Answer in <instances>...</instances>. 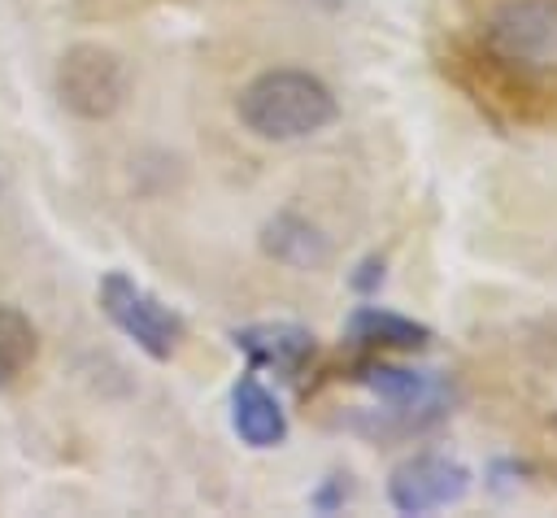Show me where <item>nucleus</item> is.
Instances as JSON below:
<instances>
[{"label":"nucleus","instance_id":"4","mask_svg":"<svg viewBox=\"0 0 557 518\" xmlns=\"http://www.w3.org/2000/svg\"><path fill=\"white\" fill-rule=\"evenodd\" d=\"M352 383H361L366 392H374L400 422V431L409 427H426L435 418L448 414V392L431 370H405V366H387V361H361L352 370Z\"/></svg>","mask_w":557,"mask_h":518},{"label":"nucleus","instance_id":"2","mask_svg":"<svg viewBox=\"0 0 557 518\" xmlns=\"http://www.w3.org/2000/svg\"><path fill=\"white\" fill-rule=\"evenodd\" d=\"M126 87H131V74L113 48L74 44L57 61V100L74 118H87V122L113 118L126 100Z\"/></svg>","mask_w":557,"mask_h":518},{"label":"nucleus","instance_id":"10","mask_svg":"<svg viewBox=\"0 0 557 518\" xmlns=\"http://www.w3.org/2000/svg\"><path fill=\"white\" fill-rule=\"evenodd\" d=\"M344 335L361 348H426L431 344V326L413 322L405 313L379 309V305H361L352 309V318L344 322Z\"/></svg>","mask_w":557,"mask_h":518},{"label":"nucleus","instance_id":"5","mask_svg":"<svg viewBox=\"0 0 557 518\" xmlns=\"http://www.w3.org/2000/svg\"><path fill=\"white\" fill-rule=\"evenodd\" d=\"M470 492V470L440 453H418L400 461L387 479V501L400 514H431L444 505H457Z\"/></svg>","mask_w":557,"mask_h":518},{"label":"nucleus","instance_id":"1","mask_svg":"<svg viewBox=\"0 0 557 518\" xmlns=\"http://www.w3.org/2000/svg\"><path fill=\"white\" fill-rule=\"evenodd\" d=\"M235 113L257 139L287 144V139H305L331 126L339 104L331 87L305 70H265L239 91Z\"/></svg>","mask_w":557,"mask_h":518},{"label":"nucleus","instance_id":"9","mask_svg":"<svg viewBox=\"0 0 557 518\" xmlns=\"http://www.w3.org/2000/svg\"><path fill=\"white\" fill-rule=\"evenodd\" d=\"M231 427L248 448H274L287 435V418L278 400L252 374H239V383L231 387Z\"/></svg>","mask_w":557,"mask_h":518},{"label":"nucleus","instance_id":"3","mask_svg":"<svg viewBox=\"0 0 557 518\" xmlns=\"http://www.w3.org/2000/svg\"><path fill=\"white\" fill-rule=\"evenodd\" d=\"M100 309H104V318H109L122 335H131L152 361H170V357L178 353L183 335H187L183 318H178L170 305H161L148 287H139L131 274H122V270H109V274L100 279Z\"/></svg>","mask_w":557,"mask_h":518},{"label":"nucleus","instance_id":"12","mask_svg":"<svg viewBox=\"0 0 557 518\" xmlns=\"http://www.w3.org/2000/svg\"><path fill=\"white\" fill-rule=\"evenodd\" d=\"M348 492H352V488H348V474H331V479L313 492V509L331 514V509H339V505L348 501Z\"/></svg>","mask_w":557,"mask_h":518},{"label":"nucleus","instance_id":"11","mask_svg":"<svg viewBox=\"0 0 557 518\" xmlns=\"http://www.w3.org/2000/svg\"><path fill=\"white\" fill-rule=\"evenodd\" d=\"M35 348L39 340H35L30 318L13 305H0V392L26 374V366L35 361Z\"/></svg>","mask_w":557,"mask_h":518},{"label":"nucleus","instance_id":"7","mask_svg":"<svg viewBox=\"0 0 557 518\" xmlns=\"http://www.w3.org/2000/svg\"><path fill=\"white\" fill-rule=\"evenodd\" d=\"M231 340L252 366H270L278 374H296L313 357V335L300 322H252L231 331Z\"/></svg>","mask_w":557,"mask_h":518},{"label":"nucleus","instance_id":"6","mask_svg":"<svg viewBox=\"0 0 557 518\" xmlns=\"http://www.w3.org/2000/svg\"><path fill=\"white\" fill-rule=\"evenodd\" d=\"M487 39L509 61L557 57V0H505L487 13Z\"/></svg>","mask_w":557,"mask_h":518},{"label":"nucleus","instance_id":"8","mask_svg":"<svg viewBox=\"0 0 557 518\" xmlns=\"http://www.w3.org/2000/svg\"><path fill=\"white\" fill-rule=\"evenodd\" d=\"M261 252L292 270H322L331 261V239L300 213H274L261 226Z\"/></svg>","mask_w":557,"mask_h":518},{"label":"nucleus","instance_id":"13","mask_svg":"<svg viewBox=\"0 0 557 518\" xmlns=\"http://www.w3.org/2000/svg\"><path fill=\"white\" fill-rule=\"evenodd\" d=\"M348 283H352V292H374L383 283V257H366Z\"/></svg>","mask_w":557,"mask_h":518}]
</instances>
